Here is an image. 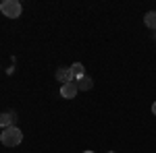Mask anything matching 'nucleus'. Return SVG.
Returning <instances> with one entry per match:
<instances>
[{
	"instance_id": "1a4fd4ad",
	"label": "nucleus",
	"mask_w": 156,
	"mask_h": 153,
	"mask_svg": "<svg viewBox=\"0 0 156 153\" xmlns=\"http://www.w3.org/2000/svg\"><path fill=\"white\" fill-rule=\"evenodd\" d=\"M152 114L156 116V101H154V106H152Z\"/></svg>"
},
{
	"instance_id": "9b49d317",
	"label": "nucleus",
	"mask_w": 156,
	"mask_h": 153,
	"mask_svg": "<svg viewBox=\"0 0 156 153\" xmlns=\"http://www.w3.org/2000/svg\"><path fill=\"white\" fill-rule=\"evenodd\" d=\"M154 39H156V33H154Z\"/></svg>"
},
{
	"instance_id": "7ed1b4c3",
	"label": "nucleus",
	"mask_w": 156,
	"mask_h": 153,
	"mask_svg": "<svg viewBox=\"0 0 156 153\" xmlns=\"http://www.w3.org/2000/svg\"><path fill=\"white\" fill-rule=\"evenodd\" d=\"M77 91H79V89H77V83H75V81L65 83V85L60 87V95H62L65 99H73V97L77 95Z\"/></svg>"
},
{
	"instance_id": "423d86ee",
	"label": "nucleus",
	"mask_w": 156,
	"mask_h": 153,
	"mask_svg": "<svg viewBox=\"0 0 156 153\" xmlns=\"http://www.w3.org/2000/svg\"><path fill=\"white\" fill-rule=\"evenodd\" d=\"M69 71H71V77H73V81H77V79H81L85 75V68H83V64L81 62H73V66H69Z\"/></svg>"
},
{
	"instance_id": "f257e3e1",
	"label": "nucleus",
	"mask_w": 156,
	"mask_h": 153,
	"mask_svg": "<svg viewBox=\"0 0 156 153\" xmlns=\"http://www.w3.org/2000/svg\"><path fill=\"white\" fill-rule=\"evenodd\" d=\"M0 141H2V145H6V147H17V145H21V141H23V132L17 128V126H9V128H4L0 132Z\"/></svg>"
},
{
	"instance_id": "20e7f679",
	"label": "nucleus",
	"mask_w": 156,
	"mask_h": 153,
	"mask_svg": "<svg viewBox=\"0 0 156 153\" xmlns=\"http://www.w3.org/2000/svg\"><path fill=\"white\" fill-rule=\"evenodd\" d=\"M15 120H17L15 112H4V114H0V126H2V130L9 128V126H15Z\"/></svg>"
},
{
	"instance_id": "0eeeda50",
	"label": "nucleus",
	"mask_w": 156,
	"mask_h": 153,
	"mask_svg": "<svg viewBox=\"0 0 156 153\" xmlns=\"http://www.w3.org/2000/svg\"><path fill=\"white\" fill-rule=\"evenodd\" d=\"M77 89L79 91H90L92 89V85H94V81H92V77H87V75H83L81 79H77Z\"/></svg>"
},
{
	"instance_id": "39448f33",
	"label": "nucleus",
	"mask_w": 156,
	"mask_h": 153,
	"mask_svg": "<svg viewBox=\"0 0 156 153\" xmlns=\"http://www.w3.org/2000/svg\"><path fill=\"white\" fill-rule=\"evenodd\" d=\"M56 81H60L62 85H65V83H71V81H73L69 66H62V68H58V71H56Z\"/></svg>"
},
{
	"instance_id": "f03ea898",
	"label": "nucleus",
	"mask_w": 156,
	"mask_h": 153,
	"mask_svg": "<svg viewBox=\"0 0 156 153\" xmlns=\"http://www.w3.org/2000/svg\"><path fill=\"white\" fill-rule=\"evenodd\" d=\"M21 2L19 0H4V2H0V12L4 15V17H9V19H17V17H21Z\"/></svg>"
},
{
	"instance_id": "6e6552de",
	"label": "nucleus",
	"mask_w": 156,
	"mask_h": 153,
	"mask_svg": "<svg viewBox=\"0 0 156 153\" xmlns=\"http://www.w3.org/2000/svg\"><path fill=\"white\" fill-rule=\"evenodd\" d=\"M144 23L148 25L150 29H154V31H156V11L146 12V17H144Z\"/></svg>"
},
{
	"instance_id": "9d476101",
	"label": "nucleus",
	"mask_w": 156,
	"mask_h": 153,
	"mask_svg": "<svg viewBox=\"0 0 156 153\" xmlns=\"http://www.w3.org/2000/svg\"><path fill=\"white\" fill-rule=\"evenodd\" d=\"M83 153H94V151H83Z\"/></svg>"
}]
</instances>
